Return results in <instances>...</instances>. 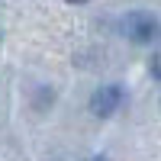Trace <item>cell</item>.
Masks as SVG:
<instances>
[{"label":"cell","mask_w":161,"mask_h":161,"mask_svg":"<svg viewBox=\"0 0 161 161\" xmlns=\"http://www.w3.org/2000/svg\"><path fill=\"white\" fill-rule=\"evenodd\" d=\"M97 161H106V158H97Z\"/></svg>","instance_id":"cell-4"},{"label":"cell","mask_w":161,"mask_h":161,"mask_svg":"<svg viewBox=\"0 0 161 161\" xmlns=\"http://www.w3.org/2000/svg\"><path fill=\"white\" fill-rule=\"evenodd\" d=\"M68 3H87V0H68Z\"/></svg>","instance_id":"cell-3"},{"label":"cell","mask_w":161,"mask_h":161,"mask_svg":"<svg viewBox=\"0 0 161 161\" xmlns=\"http://www.w3.org/2000/svg\"><path fill=\"white\" fill-rule=\"evenodd\" d=\"M119 100H123V90L119 87H100L97 93H93V100H90V110L97 116H113Z\"/></svg>","instance_id":"cell-2"},{"label":"cell","mask_w":161,"mask_h":161,"mask_svg":"<svg viewBox=\"0 0 161 161\" xmlns=\"http://www.w3.org/2000/svg\"><path fill=\"white\" fill-rule=\"evenodd\" d=\"M123 32H126V39H132V42L148 45V42H155V39L161 36V23L152 16V13L136 10V13H129V16L123 19Z\"/></svg>","instance_id":"cell-1"}]
</instances>
